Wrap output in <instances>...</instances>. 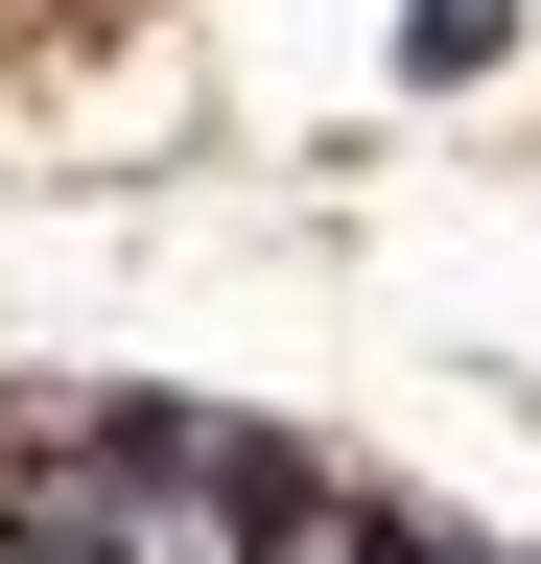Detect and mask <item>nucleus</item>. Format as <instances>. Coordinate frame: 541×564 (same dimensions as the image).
Wrapping results in <instances>:
<instances>
[{
	"instance_id": "nucleus-2",
	"label": "nucleus",
	"mask_w": 541,
	"mask_h": 564,
	"mask_svg": "<svg viewBox=\"0 0 541 564\" xmlns=\"http://www.w3.org/2000/svg\"><path fill=\"white\" fill-rule=\"evenodd\" d=\"M329 564H495V541H447V518H400V494H354V518H329Z\"/></svg>"
},
{
	"instance_id": "nucleus-1",
	"label": "nucleus",
	"mask_w": 541,
	"mask_h": 564,
	"mask_svg": "<svg viewBox=\"0 0 541 564\" xmlns=\"http://www.w3.org/2000/svg\"><path fill=\"white\" fill-rule=\"evenodd\" d=\"M518 47V0H400V70H424V95H447V70H495Z\"/></svg>"
}]
</instances>
